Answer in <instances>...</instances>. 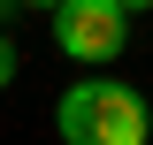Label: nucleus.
Wrapping results in <instances>:
<instances>
[{
	"instance_id": "obj_1",
	"label": "nucleus",
	"mask_w": 153,
	"mask_h": 145,
	"mask_svg": "<svg viewBox=\"0 0 153 145\" xmlns=\"http://www.w3.org/2000/svg\"><path fill=\"white\" fill-rule=\"evenodd\" d=\"M54 138L61 145H146L153 138V107L138 84L115 76H84L54 99Z\"/></svg>"
},
{
	"instance_id": "obj_2",
	"label": "nucleus",
	"mask_w": 153,
	"mask_h": 145,
	"mask_svg": "<svg viewBox=\"0 0 153 145\" xmlns=\"http://www.w3.org/2000/svg\"><path fill=\"white\" fill-rule=\"evenodd\" d=\"M46 16H54V46L84 69H100L130 46V8L123 0H54Z\"/></svg>"
},
{
	"instance_id": "obj_3",
	"label": "nucleus",
	"mask_w": 153,
	"mask_h": 145,
	"mask_svg": "<svg viewBox=\"0 0 153 145\" xmlns=\"http://www.w3.org/2000/svg\"><path fill=\"white\" fill-rule=\"evenodd\" d=\"M16 69H23V54H16V38H8V31H0V92H8V84H16Z\"/></svg>"
},
{
	"instance_id": "obj_4",
	"label": "nucleus",
	"mask_w": 153,
	"mask_h": 145,
	"mask_svg": "<svg viewBox=\"0 0 153 145\" xmlns=\"http://www.w3.org/2000/svg\"><path fill=\"white\" fill-rule=\"evenodd\" d=\"M123 8H130V16H146V8H153V0H123Z\"/></svg>"
},
{
	"instance_id": "obj_5",
	"label": "nucleus",
	"mask_w": 153,
	"mask_h": 145,
	"mask_svg": "<svg viewBox=\"0 0 153 145\" xmlns=\"http://www.w3.org/2000/svg\"><path fill=\"white\" fill-rule=\"evenodd\" d=\"M23 8H54V0H23Z\"/></svg>"
}]
</instances>
